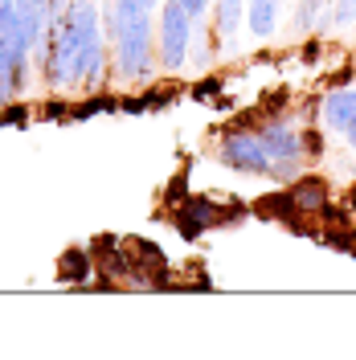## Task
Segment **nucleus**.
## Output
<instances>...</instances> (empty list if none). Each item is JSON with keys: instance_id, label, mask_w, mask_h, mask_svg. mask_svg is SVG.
I'll use <instances>...</instances> for the list:
<instances>
[{"instance_id": "8", "label": "nucleus", "mask_w": 356, "mask_h": 360, "mask_svg": "<svg viewBox=\"0 0 356 360\" xmlns=\"http://www.w3.org/2000/svg\"><path fill=\"white\" fill-rule=\"evenodd\" d=\"M279 17H283V0H246V29L254 41H270L279 33Z\"/></svg>"}, {"instance_id": "19", "label": "nucleus", "mask_w": 356, "mask_h": 360, "mask_svg": "<svg viewBox=\"0 0 356 360\" xmlns=\"http://www.w3.org/2000/svg\"><path fill=\"white\" fill-rule=\"evenodd\" d=\"M340 143H344V148H348V152H356V127H348V131L340 135Z\"/></svg>"}, {"instance_id": "12", "label": "nucleus", "mask_w": 356, "mask_h": 360, "mask_svg": "<svg viewBox=\"0 0 356 360\" xmlns=\"http://www.w3.org/2000/svg\"><path fill=\"white\" fill-rule=\"evenodd\" d=\"M307 168H312V160H307V156H283V160H270L267 180H274L279 188H287V184H295V180L303 176Z\"/></svg>"}, {"instance_id": "1", "label": "nucleus", "mask_w": 356, "mask_h": 360, "mask_svg": "<svg viewBox=\"0 0 356 360\" xmlns=\"http://www.w3.org/2000/svg\"><path fill=\"white\" fill-rule=\"evenodd\" d=\"M94 33H103V4L98 0H70L66 13L49 21L45 41L37 45L42 74L49 90H74L82 86V49Z\"/></svg>"}, {"instance_id": "2", "label": "nucleus", "mask_w": 356, "mask_h": 360, "mask_svg": "<svg viewBox=\"0 0 356 360\" xmlns=\"http://www.w3.org/2000/svg\"><path fill=\"white\" fill-rule=\"evenodd\" d=\"M111 70L123 86H144L160 74L156 58V13L123 21V33L111 41Z\"/></svg>"}, {"instance_id": "16", "label": "nucleus", "mask_w": 356, "mask_h": 360, "mask_svg": "<svg viewBox=\"0 0 356 360\" xmlns=\"http://www.w3.org/2000/svg\"><path fill=\"white\" fill-rule=\"evenodd\" d=\"M180 8H184V13H189L193 21H201V17H205V13L213 8V0H180Z\"/></svg>"}, {"instance_id": "10", "label": "nucleus", "mask_w": 356, "mask_h": 360, "mask_svg": "<svg viewBox=\"0 0 356 360\" xmlns=\"http://www.w3.org/2000/svg\"><path fill=\"white\" fill-rule=\"evenodd\" d=\"M94 274H98V266H94V254H90L87 246H70L66 254L58 258V278H62V283H74V287H78V283H90Z\"/></svg>"}, {"instance_id": "9", "label": "nucleus", "mask_w": 356, "mask_h": 360, "mask_svg": "<svg viewBox=\"0 0 356 360\" xmlns=\"http://www.w3.org/2000/svg\"><path fill=\"white\" fill-rule=\"evenodd\" d=\"M213 37L217 41H234L238 37V29L246 25V0H213Z\"/></svg>"}, {"instance_id": "4", "label": "nucleus", "mask_w": 356, "mask_h": 360, "mask_svg": "<svg viewBox=\"0 0 356 360\" xmlns=\"http://www.w3.org/2000/svg\"><path fill=\"white\" fill-rule=\"evenodd\" d=\"M217 160H222L229 172H242V176H267L270 172L267 148L258 143L254 123H246L242 115L222 131V139H217Z\"/></svg>"}, {"instance_id": "20", "label": "nucleus", "mask_w": 356, "mask_h": 360, "mask_svg": "<svg viewBox=\"0 0 356 360\" xmlns=\"http://www.w3.org/2000/svg\"><path fill=\"white\" fill-rule=\"evenodd\" d=\"M348 254L356 258V221H352V250H348Z\"/></svg>"}, {"instance_id": "21", "label": "nucleus", "mask_w": 356, "mask_h": 360, "mask_svg": "<svg viewBox=\"0 0 356 360\" xmlns=\"http://www.w3.org/2000/svg\"><path fill=\"white\" fill-rule=\"evenodd\" d=\"M283 4H295V0H283Z\"/></svg>"}, {"instance_id": "13", "label": "nucleus", "mask_w": 356, "mask_h": 360, "mask_svg": "<svg viewBox=\"0 0 356 360\" xmlns=\"http://www.w3.org/2000/svg\"><path fill=\"white\" fill-rule=\"evenodd\" d=\"M303 156L312 160V164L328 156V135H324V123H303Z\"/></svg>"}, {"instance_id": "6", "label": "nucleus", "mask_w": 356, "mask_h": 360, "mask_svg": "<svg viewBox=\"0 0 356 360\" xmlns=\"http://www.w3.org/2000/svg\"><path fill=\"white\" fill-rule=\"evenodd\" d=\"M291 201H295V209L303 213V217H319L324 213V205L332 201V176H324V172H303V176L295 180V184H287Z\"/></svg>"}, {"instance_id": "11", "label": "nucleus", "mask_w": 356, "mask_h": 360, "mask_svg": "<svg viewBox=\"0 0 356 360\" xmlns=\"http://www.w3.org/2000/svg\"><path fill=\"white\" fill-rule=\"evenodd\" d=\"M328 4H332V0H295V4H291V8H295V13H291V33H295V37H312L319 17L328 13Z\"/></svg>"}, {"instance_id": "3", "label": "nucleus", "mask_w": 356, "mask_h": 360, "mask_svg": "<svg viewBox=\"0 0 356 360\" xmlns=\"http://www.w3.org/2000/svg\"><path fill=\"white\" fill-rule=\"evenodd\" d=\"M160 25H156V58L164 74H180L189 66V49L197 37V21L180 8V0H160Z\"/></svg>"}, {"instance_id": "18", "label": "nucleus", "mask_w": 356, "mask_h": 360, "mask_svg": "<svg viewBox=\"0 0 356 360\" xmlns=\"http://www.w3.org/2000/svg\"><path fill=\"white\" fill-rule=\"evenodd\" d=\"M340 201L348 205V213H352V217H356V180H352V184H348V188H344V197H340Z\"/></svg>"}, {"instance_id": "14", "label": "nucleus", "mask_w": 356, "mask_h": 360, "mask_svg": "<svg viewBox=\"0 0 356 360\" xmlns=\"http://www.w3.org/2000/svg\"><path fill=\"white\" fill-rule=\"evenodd\" d=\"M332 21L336 29H356V0H332Z\"/></svg>"}, {"instance_id": "15", "label": "nucleus", "mask_w": 356, "mask_h": 360, "mask_svg": "<svg viewBox=\"0 0 356 360\" xmlns=\"http://www.w3.org/2000/svg\"><path fill=\"white\" fill-rule=\"evenodd\" d=\"M193 70H209V62H213V49L209 45H197V37H193Z\"/></svg>"}, {"instance_id": "5", "label": "nucleus", "mask_w": 356, "mask_h": 360, "mask_svg": "<svg viewBox=\"0 0 356 360\" xmlns=\"http://www.w3.org/2000/svg\"><path fill=\"white\" fill-rule=\"evenodd\" d=\"M319 123H324V131H332V135H344L348 127H356V82L352 86L324 90V98H319Z\"/></svg>"}, {"instance_id": "17", "label": "nucleus", "mask_w": 356, "mask_h": 360, "mask_svg": "<svg viewBox=\"0 0 356 360\" xmlns=\"http://www.w3.org/2000/svg\"><path fill=\"white\" fill-rule=\"evenodd\" d=\"M209 94H217V78H209V82L193 86V98H209Z\"/></svg>"}, {"instance_id": "7", "label": "nucleus", "mask_w": 356, "mask_h": 360, "mask_svg": "<svg viewBox=\"0 0 356 360\" xmlns=\"http://www.w3.org/2000/svg\"><path fill=\"white\" fill-rule=\"evenodd\" d=\"M217 221H222V209L213 201H205V197H184L177 205V213H172V225H177L180 238H201Z\"/></svg>"}]
</instances>
